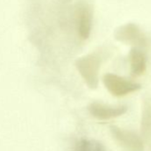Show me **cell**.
I'll return each instance as SVG.
<instances>
[{"instance_id": "cell-6", "label": "cell", "mask_w": 151, "mask_h": 151, "mask_svg": "<svg viewBox=\"0 0 151 151\" xmlns=\"http://www.w3.org/2000/svg\"><path fill=\"white\" fill-rule=\"evenodd\" d=\"M76 24H77V29L80 38L83 40L87 39L91 34L93 25L92 10L87 5L82 4L77 8Z\"/></svg>"}, {"instance_id": "cell-4", "label": "cell", "mask_w": 151, "mask_h": 151, "mask_svg": "<svg viewBox=\"0 0 151 151\" xmlns=\"http://www.w3.org/2000/svg\"><path fill=\"white\" fill-rule=\"evenodd\" d=\"M115 37L124 44L132 45L136 48L146 47L148 45V39L145 33L134 23H127L116 29Z\"/></svg>"}, {"instance_id": "cell-5", "label": "cell", "mask_w": 151, "mask_h": 151, "mask_svg": "<svg viewBox=\"0 0 151 151\" xmlns=\"http://www.w3.org/2000/svg\"><path fill=\"white\" fill-rule=\"evenodd\" d=\"M88 110L90 114L99 120H109L121 116L127 111V107L124 105L110 106L101 102H93L89 105Z\"/></svg>"}, {"instance_id": "cell-1", "label": "cell", "mask_w": 151, "mask_h": 151, "mask_svg": "<svg viewBox=\"0 0 151 151\" xmlns=\"http://www.w3.org/2000/svg\"><path fill=\"white\" fill-rule=\"evenodd\" d=\"M101 62V56L96 52L87 54L76 61V67L79 74L86 85L92 89L97 88L99 85V73Z\"/></svg>"}, {"instance_id": "cell-3", "label": "cell", "mask_w": 151, "mask_h": 151, "mask_svg": "<svg viewBox=\"0 0 151 151\" xmlns=\"http://www.w3.org/2000/svg\"><path fill=\"white\" fill-rule=\"evenodd\" d=\"M110 132L124 151H145L144 142L136 132L117 126H110Z\"/></svg>"}, {"instance_id": "cell-7", "label": "cell", "mask_w": 151, "mask_h": 151, "mask_svg": "<svg viewBox=\"0 0 151 151\" xmlns=\"http://www.w3.org/2000/svg\"><path fill=\"white\" fill-rule=\"evenodd\" d=\"M129 64L131 74L133 77L142 76L147 68V57L142 50L133 47L129 52Z\"/></svg>"}, {"instance_id": "cell-8", "label": "cell", "mask_w": 151, "mask_h": 151, "mask_svg": "<svg viewBox=\"0 0 151 151\" xmlns=\"http://www.w3.org/2000/svg\"><path fill=\"white\" fill-rule=\"evenodd\" d=\"M141 132L145 141L151 150V98H146L142 104Z\"/></svg>"}, {"instance_id": "cell-2", "label": "cell", "mask_w": 151, "mask_h": 151, "mask_svg": "<svg viewBox=\"0 0 151 151\" xmlns=\"http://www.w3.org/2000/svg\"><path fill=\"white\" fill-rule=\"evenodd\" d=\"M103 83L107 90L116 97H123L140 89V85L118 75L107 73L103 77Z\"/></svg>"}, {"instance_id": "cell-9", "label": "cell", "mask_w": 151, "mask_h": 151, "mask_svg": "<svg viewBox=\"0 0 151 151\" xmlns=\"http://www.w3.org/2000/svg\"><path fill=\"white\" fill-rule=\"evenodd\" d=\"M74 151H106V148L97 140L82 139L76 143Z\"/></svg>"}]
</instances>
